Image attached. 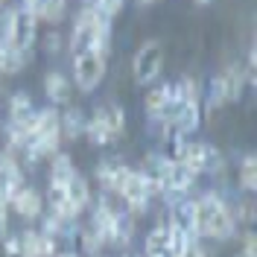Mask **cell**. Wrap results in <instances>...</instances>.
Wrapping results in <instances>:
<instances>
[{"label":"cell","instance_id":"6da1fadb","mask_svg":"<svg viewBox=\"0 0 257 257\" xmlns=\"http://www.w3.org/2000/svg\"><path fill=\"white\" fill-rule=\"evenodd\" d=\"M108 44H111V21L99 18L91 6H82L73 32H70V53L79 56V53H99L102 59L108 56Z\"/></svg>","mask_w":257,"mask_h":257},{"label":"cell","instance_id":"7a4b0ae2","mask_svg":"<svg viewBox=\"0 0 257 257\" xmlns=\"http://www.w3.org/2000/svg\"><path fill=\"white\" fill-rule=\"evenodd\" d=\"M196 205V234L210 237V240H231L237 231V219L222 202V196L205 193L199 199H193Z\"/></svg>","mask_w":257,"mask_h":257},{"label":"cell","instance_id":"3957f363","mask_svg":"<svg viewBox=\"0 0 257 257\" xmlns=\"http://www.w3.org/2000/svg\"><path fill=\"white\" fill-rule=\"evenodd\" d=\"M3 41L30 59V53L35 50V41H38V21H35V15L27 12L24 6H18V9H12V12H6Z\"/></svg>","mask_w":257,"mask_h":257},{"label":"cell","instance_id":"277c9868","mask_svg":"<svg viewBox=\"0 0 257 257\" xmlns=\"http://www.w3.org/2000/svg\"><path fill=\"white\" fill-rule=\"evenodd\" d=\"M178 161L190 170L193 176H205V173H219L225 167L222 152L208 141H184Z\"/></svg>","mask_w":257,"mask_h":257},{"label":"cell","instance_id":"5b68a950","mask_svg":"<svg viewBox=\"0 0 257 257\" xmlns=\"http://www.w3.org/2000/svg\"><path fill=\"white\" fill-rule=\"evenodd\" d=\"M117 196L126 202V208L132 210V213H144V210L149 208V202L158 196V184L146 176L144 170H132V167H128V176H126V181L120 184Z\"/></svg>","mask_w":257,"mask_h":257},{"label":"cell","instance_id":"8992f818","mask_svg":"<svg viewBox=\"0 0 257 257\" xmlns=\"http://www.w3.org/2000/svg\"><path fill=\"white\" fill-rule=\"evenodd\" d=\"M161 67H164V47L161 41H146L138 47L135 59H132V76L138 85H152L161 76Z\"/></svg>","mask_w":257,"mask_h":257},{"label":"cell","instance_id":"52a82bcc","mask_svg":"<svg viewBox=\"0 0 257 257\" xmlns=\"http://www.w3.org/2000/svg\"><path fill=\"white\" fill-rule=\"evenodd\" d=\"M105 79V59L99 53H79L73 56V82L79 85V91L91 94L99 88V82Z\"/></svg>","mask_w":257,"mask_h":257},{"label":"cell","instance_id":"ba28073f","mask_svg":"<svg viewBox=\"0 0 257 257\" xmlns=\"http://www.w3.org/2000/svg\"><path fill=\"white\" fill-rule=\"evenodd\" d=\"M24 187V173L18 167L15 155H0V202L9 205V199Z\"/></svg>","mask_w":257,"mask_h":257},{"label":"cell","instance_id":"9c48e42d","mask_svg":"<svg viewBox=\"0 0 257 257\" xmlns=\"http://www.w3.org/2000/svg\"><path fill=\"white\" fill-rule=\"evenodd\" d=\"M170 225L178 228L181 234H187L190 240H199V234H196V205H193V199H178L176 205H170Z\"/></svg>","mask_w":257,"mask_h":257},{"label":"cell","instance_id":"30bf717a","mask_svg":"<svg viewBox=\"0 0 257 257\" xmlns=\"http://www.w3.org/2000/svg\"><path fill=\"white\" fill-rule=\"evenodd\" d=\"M126 176H128V167L120 164V161H99L96 164V181H99L102 193H117L120 184L126 181Z\"/></svg>","mask_w":257,"mask_h":257},{"label":"cell","instance_id":"8fae6325","mask_svg":"<svg viewBox=\"0 0 257 257\" xmlns=\"http://www.w3.org/2000/svg\"><path fill=\"white\" fill-rule=\"evenodd\" d=\"M21 257H56V240L44 237L41 231L21 234Z\"/></svg>","mask_w":257,"mask_h":257},{"label":"cell","instance_id":"7c38bea8","mask_svg":"<svg viewBox=\"0 0 257 257\" xmlns=\"http://www.w3.org/2000/svg\"><path fill=\"white\" fill-rule=\"evenodd\" d=\"M35 102H32V96L27 94V91H18V94L9 96V123L12 126H21L24 132H27V126H30V120L35 117Z\"/></svg>","mask_w":257,"mask_h":257},{"label":"cell","instance_id":"4fadbf2b","mask_svg":"<svg viewBox=\"0 0 257 257\" xmlns=\"http://www.w3.org/2000/svg\"><path fill=\"white\" fill-rule=\"evenodd\" d=\"M64 193H67V199H70V205H73V210H76V213H82V210L91 205V187H88V178L82 176L79 170L67 178Z\"/></svg>","mask_w":257,"mask_h":257},{"label":"cell","instance_id":"5bb4252c","mask_svg":"<svg viewBox=\"0 0 257 257\" xmlns=\"http://www.w3.org/2000/svg\"><path fill=\"white\" fill-rule=\"evenodd\" d=\"M47 205H50V213H53V216H59L62 222H73V219L79 216V213L73 210V205H70L67 193H64V184H50Z\"/></svg>","mask_w":257,"mask_h":257},{"label":"cell","instance_id":"9a60e30c","mask_svg":"<svg viewBox=\"0 0 257 257\" xmlns=\"http://www.w3.org/2000/svg\"><path fill=\"white\" fill-rule=\"evenodd\" d=\"M167 102H170V82L155 85V88L146 91L144 108H146V114H149V126H152V123L158 126V120H161V114H164V108H167Z\"/></svg>","mask_w":257,"mask_h":257},{"label":"cell","instance_id":"2e32d148","mask_svg":"<svg viewBox=\"0 0 257 257\" xmlns=\"http://www.w3.org/2000/svg\"><path fill=\"white\" fill-rule=\"evenodd\" d=\"M9 205L24 216V219H38L44 210H41V196L35 190H30V187H21V190L9 199Z\"/></svg>","mask_w":257,"mask_h":257},{"label":"cell","instance_id":"e0dca14e","mask_svg":"<svg viewBox=\"0 0 257 257\" xmlns=\"http://www.w3.org/2000/svg\"><path fill=\"white\" fill-rule=\"evenodd\" d=\"M44 94L50 96V102L67 105V99H70V82L64 79L59 70H50L47 76H44Z\"/></svg>","mask_w":257,"mask_h":257},{"label":"cell","instance_id":"ac0fdd59","mask_svg":"<svg viewBox=\"0 0 257 257\" xmlns=\"http://www.w3.org/2000/svg\"><path fill=\"white\" fill-rule=\"evenodd\" d=\"M96 120H102L105 126L111 128V135L117 138V135H123V128H126V111L117 105V102H105V105H99L94 111Z\"/></svg>","mask_w":257,"mask_h":257},{"label":"cell","instance_id":"d6986e66","mask_svg":"<svg viewBox=\"0 0 257 257\" xmlns=\"http://www.w3.org/2000/svg\"><path fill=\"white\" fill-rule=\"evenodd\" d=\"M88 126V120H85V114L82 108H67L64 114H59V132H62V138H79L82 132Z\"/></svg>","mask_w":257,"mask_h":257},{"label":"cell","instance_id":"ffe728a7","mask_svg":"<svg viewBox=\"0 0 257 257\" xmlns=\"http://www.w3.org/2000/svg\"><path fill=\"white\" fill-rule=\"evenodd\" d=\"M73 173H76V167H73L70 155H64V152L50 155V184H67V178Z\"/></svg>","mask_w":257,"mask_h":257},{"label":"cell","instance_id":"44dd1931","mask_svg":"<svg viewBox=\"0 0 257 257\" xmlns=\"http://www.w3.org/2000/svg\"><path fill=\"white\" fill-rule=\"evenodd\" d=\"M135 237V219L128 216V210H117L114 216V231H111V242L114 245H128Z\"/></svg>","mask_w":257,"mask_h":257},{"label":"cell","instance_id":"7402d4cb","mask_svg":"<svg viewBox=\"0 0 257 257\" xmlns=\"http://www.w3.org/2000/svg\"><path fill=\"white\" fill-rule=\"evenodd\" d=\"M27 64V56L18 53L15 47H9L3 38H0V73H21Z\"/></svg>","mask_w":257,"mask_h":257},{"label":"cell","instance_id":"603a6c76","mask_svg":"<svg viewBox=\"0 0 257 257\" xmlns=\"http://www.w3.org/2000/svg\"><path fill=\"white\" fill-rule=\"evenodd\" d=\"M85 135H88V141H91L94 146H108V144H114L111 128L105 126L102 120H96V117H91V120H88V126H85Z\"/></svg>","mask_w":257,"mask_h":257},{"label":"cell","instance_id":"cb8c5ba5","mask_svg":"<svg viewBox=\"0 0 257 257\" xmlns=\"http://www.w3.org/2000/svg\"><path fill=\"white\" fill-rule=\"evenodd\" d=\"M240 187L248 193L257 190V158L254 155L242 158V164H240Z\"/></svg>","mask_w":257,"mask_h":257},{"label":"cell","instance_id":"d4e9b609","mask_svg":"<svg viewBox=\"0 0 257 257\" xmlns=\"http://www.w3.org/2000/svg\"><path fill=\"white\" fill-rule=\"evenodd\" d=\"M3 248L9 257H21V237H6L3 240Z\"/></svg>","mask_w":257,"mask_h":257},{"label":"cell","instance_id":"484cf974","mask_svg":"<svg viewBox=\"0 0 257 257\" xmlns=\"http://www.w3.org/2000/svg\"><path fill=\"white\" fill-rule=\"evenodd\" d=\"M178 257H208V254H205V248L199 245V240H193V242L184 245V251H181Z\"/></svg>","mask_w":257,"mask_h":257},{"label":"cell","instance_id":"4316f807","mask_svg":"<svg viewBox=\"0 0 257 257\" xmlns=\"http://www.w3.org/2000/svg\"><path fill=\"white\" fill-rule=\"evenodd\" d=\"M6 208H9V205L0 202V242L9 237V216H6Z\"/></svg>","mask_w":257,"mask_h":257},{"label":"cell","instance_id":"83f0119b","mask_svg":"<svg viewBox=\"0 0 257 257\" xmlns=\"http://www.w3.org/2000/svg\"><path fill=\"white\" fill-rule=\"evenodd\" d=\"M56 257H82V254H76V251H59Z\"/></svg>","mask_w":257,"mask_h":257},{"label":"cell","instance_id":"f1b7e54d","mask_svg":"<svg viewBox=\"0 0 257 257\" xmlns=\"http://www.w3.org/2000/svg\"><path fill=\"white\" fill-rule=\"evenodd\" d=\"M138 3H141V6H149V3H158V0H138Z\"/></svg>","mask_w":257,"mask_h":257},{"label":"cell","instance_id":"f546056e","mask_svg":"<svg viewBox=\"0 0 257 257\" xmlns=\"http://www.w3.org/2000/svg\"><path fill=\"white\" fill-rule=\"evenodd\" d=\"M196 3H199V6H208V3H213V0H196Z\"/></svg>","mask_w":257,"mask_h":257}]
</instances>
